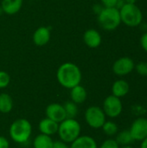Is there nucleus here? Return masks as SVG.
<instances>
[{"mask_svg": "<svg viewBox=\"0 0 147 148\" xmlns=\"http://www.w3.org/2000/svg\"><path fill=\"white\" fill-rule=\"evenodd\" d=\"M84 118L87 124L94 129L101 128L107 121V116L103 109L98 106H91L88 108L85 111Z\"/></svg>", "mask_w": 147, "mask_h": 148, "instance_id": "obj_6", "label": "nucleus"}, {"mask_svg": "<svg viewBox=\"0 0 147 148\" xmlns=\"http://www.w3.org/2000/svg\"><path fill=\"white\" fill-rule=\"evenodd\" d=\"M120 15L121 23L130 28L138 27L143 23V13L136 3H126L120 9Z\"/></svg>", "mask_w": 147, "mask_h": 148, "instance_id": "obj_5", "label": "nucleus"}, {"mask_svg": "<svg viewBox=\"0 0 147 148\" xmlns=\"http://www.w3.org/2000/svg\"><path fill=\"white\" fill-rule=\"evenodd\" d=\"M63 107H64V109H65V113H66L67 118L75 119V116L78 114V107H77V104H75L72 101H67L63 105Z\"/></svg>", "mask_w": 147, "mask_h": 148, "instance_id": "obj_22", "label": "nucleus"}, {"mask_svg": "<svg viewBox=\"0 0 147 148\" xmlns=\"http://www.w3.org/2000/svg\"><path fill=\"white\" fill-rule=\"evenodd\" d=\"M129 91L130 85L126 80H117L112 85V95L118 98H122L126 96L129 93Z\"/></svg>", "mask_w": 147, "mask_h": 148, "instance_id": "obj_16", "label": "nucleus"}, {"mask_svg": "<svg viewBox=\"0 0 147 148\" xmlns=\"http://www.w3.org/2000/svg\"><path fill=\"white\" fill-rule=\"evenodd\" d=\"M137 73L144 77L147 76V62H139L135 65L134 68Z\"/></svg>", "mask_w": 147, "mask_h": 148, "instance_id": "obj_24", "label": "nucleus"}, {"mask_svg": "<svg viewBox=\"0 0 147 148\" xmlns=\"http://www.w3.org/2000/svg\"><path fill=\"white\" fill-rule=\"evenodd\" d=\"M135 63L133 60L128 56H123L117 59L112 67L113 72L118 76H125L133 71Z\"/></svg>", "mask_w": 147, "mask_h": 148, "instance_id": "obj_8", "label": "nucleus"}, {"mask_svg": "<svg viewBox=\"0 0 147 148\" xmlns=\"http://www.w3.org/2000/svg\"><path fill=\"white\" fill-rule=\"evenodd\" d=\"M52 148H69V146L68 145V143H65L60 140L54 141Z\"/></svg>", "mask_w": 147, "mask_h": 148, "instance_id": "obj_28", "label": "nucleus"}, {"mask_svg": "<svg viewBox=\"0 0 147 148\" xmlns=\"http://www.w3.org/2000/svg\"><path fill=\"white\" fill-rule=\"evenodd\" d=\"M45 114L47 118L57 123L62 122L67 118L64 107L60 103H51L48 105L45 109Z\"/></svg>", "mask_w": 147, "mask_h": 148, "instance_id": "obj_10", "label": "nucleus"}, {"mask_svg": "<svg viewBox=\"0 0 147 148\" xmlns=\"http://www.w3.org/2000/svg\"><path fill=\"white\" fill-rule=\"evenodd\" d=\"M115 140L120 145V147H121V146L131 145L133 141V139L129 130H124L116 134Z\"/></svg>", "mask_w": 147, "mask_h": 148, "instance_id": "obj_20", "label": "nucleus"}, {"mask_svg": "<svg viewBox=\"0 0 147 148\" xmlns=\"http://www.w3.org/2000/svg\"><path fill=\"white\" fill-rule=\"evenodd\" d=\"M101 128H102L104 134L109 137L115 136L119 131V127H118L117 124L111 121H106L105 123L103 124V126L101 127Z\"/></svg>", "mask_w": 147, "mask_h": 148, "instance_id": "obj_21", "label": "nucleus"}, {"mask_svg": "<svg viewBox=\"0 0 147 148\" xmlns=\"http://www.w3.org/2000/svg\"><path fill=\"white\" fill-rule=\"evenodd\" d=\"M103 8H104V7H103L101 4H96V5L94 6V12L98 15V14L101 11V10H102Z\"/></svg>", "mask_w": 147, "mask_h": 148, "instance_id": "obj_30", "label": "nucleus"}, {"mask_svg": "<svg viewBox=\"0 0 147 148\" xmlns=\"http://www.w3.org/2000/svg\"><path fill=\"white\" fill-rule=\"evenodd\" d=\"M99 148H120V145L117 143L115 139H107L102 142Z\"/></svg>", "mask_w": 147, "mask_h": 148, "instance_id": "obj_25", "label": "nucleus"}, {"mask_svg": "<svg viewBox=\"0 0 147 148\" xmlns=\"http://www.w3.org/2000/svg\"><path fill=\"white\" fill-rule=\"evenodd\" d=\"M0 148H10L9 140L3 136H0Z\"/></svg>", "mask_w": 147, "mask_h": 148, "instance_id": "obj_29", "label": "nucleus"}, {"mask_svg": "<svg viewBox=\"0 0 147 148\" xmlns=\"http://www.w3.org/2000/svg\"><path fill=\"white\" fill-rule=\"evenodd\" d=\"M97 20L103 29L107 31L115 30L121 23L120 10L115 7H104L97 15Z\"/></svg>", "mask_w": 147, "mask_h": 148, "instance_id": "obj_4", "label": "nucleus"}, {"mask_svg": "<svg viewBox=\"0 0 147 148\" xmlns=\"http://www.w3.org/2000/svg\"><path fill=\"white\" fill-rule=\"evenodd\" d=\"M32 134V126L27 119L20 118L14 121L9 128L10 139L17 144L26 143Z\"/></svg>", "mask_w": 147, "mask_h": 148, "instance_id": "obj_2", "label": "nucleus"}, {"mask_svg": "<svg viewBox=\"0 0 147 148\" xmlns=\"http://www.w3.org/2000/svg\"><path fill=\"white\" fill-rule=\"evenodd\" d=\"M83 42L90 49L98 48L102 42L101 33L94 29H88L83 34Z\"/></svg>", "mask_w": 147, "mask_h": 148, "instance_id": "obj_11", "label": "nucleus"}, {"mask_svg": "<svg viewBox=\"0 0 147 148\" xmlns=\"http://www.w3.org/2000/svg\"><path fill=\"white\" fill-rule=\"evenodd\" d=\"M58 126H59V123L46 117L40 121V122L38 124V128H39V131L41 132V134L51 136V135L57 134Z\"/></svg>", "mask_w": 147, "mask_h": 148, "instance_id": "obj_13", "label": "nucleus"}, {"mask_svg": "<svg viewBox=\"0 0 147 148\" xmlns=\"http://www.w3.org/2000/svg\"><path fill=\"white\" fill-rule=\"evenodd\" d=\"M14 106L12 97L6 93L0 94V113L8 114L10 113Z\"/></svg>", "mask_w": 147, "mask_h": 148, "instance_id": "obj_19", "label": "nucleus"}, {"mask_svg": "<svg viewBox=\"0 0 147 148\" xmlns=\"http://www.w3.org/2000/svg\"><path fill=\"white\" fill-rule=\"evenodd\" d=\"M54 140L51 136L45 135L42 134H38L33 140L34 148H52Z\"/></svg>", "mask_w": 147, "mask_h": 148, "instance_id": "obj_18", "label": "nucleus"}, {"mask_svg": "<svg viewBox=\"0 0 147 148\" xmlns=\"http://www.w3.org/2000/svg\"><path fill=\"white\" fill-rule=\"evenodd\" d=\"M126 3H129V4H135L137 0H125Z\"/></svg>", "mask_w": 147, "mask_h": 148, "instance_id": "obj_32", "label": "nucleus"}, {"mask_svg": "<svg viewBox=\"0 0 147 148\" xmlns=\"http://www.w3.org/2000/svg\"><path fill=\"white\" fill-rule=\"evenodd\" d=\"M139 42H140L141 48H142L146 52H147V31L146 32H145V33L141 36L140 40H139Z\"/></svg>", "mask_w": 147, "mask_h": 148, "instance_id": "obj_27", "label": "nucleus"}, {"mask_svg": "<svg viewBox=\"0 0 147 148\" xmlns=\"http://www.w3.org/2000/svg\"><path fill=\"white\" fill-rule=\"evenodd\" d=\"M69 148H98L96 140L88 135H80L74 140Z\"/></svg>", "mask_w": 147, "mask_h": 148, "instance_id": "obj_15", "label": "nucleus"}, {"mask_svg": "<svg viewBox=\"0 0 147 148\" xmlns=\"http://www.w3.org/2000/svg\"><path fill=\"white\" fill-rule=\"evenodd\" d=\"M10 82V75L3 70H0V89L7 88Z\"/></svg>", "mask_w": 147, "mask_h": 148, "instance_id": "obj_23", "label": "nucleus"}, {"mask_svg": "<svg viewBox=\"0 0 147 148\" xmlns=\"http://www.w3.org/2000/svg\"><path fill=\"white\" fill-rule=\"evenodd\" d=\"M140 148H147V137L141 141Z\"/></svg>", "mask_w": 147, "mask_h": 148, "instance_id": "obj_31", "label": "nucleus"}, {"mask_svg": "<svg viewBox=\"0 0 147 148\" xmlns=\"http://www.w3.org/2000/svg\"><path fill=\"white\" fill-rule=\"evenodd\" d=\"M120 148H133L131 145H128V146H121L120 147Z\"/></svg>", "mask_w": 147, "mask_h": 148, "instance_id": "obj_33", "label": "nucleus"}, {"mask_svg": "<svg viewBox=\"0 0 147 148\" xmlns=\"http://www.w3.org/2000/svg\"><path fill=\"white\" fill-rule=\"evenodd\" d=\"M88 96V93L86 88L81 86V84L72 88L70 89V98L73 102L75 104H81L83 103Z\"/></svg>", "mask_w": 147, "mask_h": 148, "instance_id": "obj_17", "label": "nucleus"}, {"mask_svg": "<svg viewBox=\"0 0 147 148\" xmlns=\"http://www.w3.org/2000/svg\"><path fill=\"white\" fill-rule=\"evenodd\" d=\"M102 109L106 116L109 118H117L119 117L123 111V105L120 98H118L113 95H108L103 101Z\"/></svg>", "mask_w": 147, "mask_h": 148, "instance_id": "obj_7", "label": "nucleus"}, {"mask_svg": "<svg viewBox=\"0 0 147 148\" xmlns=\"http://www.w3.org/2000/svg\"><path fill=\"white\" fill-rule=\"evenodd\" d=\"M81 124L75 119L66 118L59 123L57 134L62 141L71 144L81 135Z\"/></svg>", "mask_w": 147, "mask_h": 148, "instance_id": "obj_3", "label": "nucleus"}, {"mask_svg": "<svg viewBox=\"0 0 147 148\" xmlns=\"http://www.w3.org/2000/svg\"><path fill=\"white\" fill-rule=\"evenodd\" d=\"M23 0H2L1 8L3 13L12 16L20 11L23 6Z\"/></svg>", "mask_w": 147, "mask_h": 148, "instance_id": "obj_14", "label": "nucleus"}, {"mask_svg": "<svg viewBox=\"0 0 147 148\" xmlns=\"http://www.w3.org/2000/svg\"><path fill=\"white\" fill-rule=\"evenodd\" d=\"M133 140L142 141L147 137V119L144 117L137 118L133 121L129 129Z\"/></svg>", "mask_w": 147, "mask_h": 148, "instance_id": "obj_9", "label": "nucleus"}, {"mask_svg": "<svg viewBox=\"0 0 147 148\" xmlns=\"http://www.w3.org/2000/svg\"><path fill=\"white\" fill-rule=\"evenodd\" d=\"M101 5L105 8H111V7H115L118 0H101Z\"/></svg>", "mask_w": 147, "mask_h": 148, "instance_id": "obj_26", "label": "nucleus"}, {"mask_svg": "<svg viewBox=\"0 0 147 148\" xmlns=\"http://www.w3.org/2000/svg\"><path fill=\"white\" fill-rule=\"evenodd\" d=\"M32 40L35 45L42 47L49 43L50 40V30L46 26L38 27L33 33Z\"/></svg>", "mask_w": 147, "mask_h": 148, "instance_id": "obj_12", "label": "nucleus"}, {"mask_svg": "<svg viewBox=\"0 0 147 148\" xmlns=\"http://www.w3.org/2000/svg\"><path fill=\"white\" fill-rule=\"evenodd\" d=\"M56 79L59 84L68 89L81 84L82 74L80 68L74 62H64L56 71Z\"/></svg>", "mask_w": 147, "mask_h": 148, "instance_id": "obj_1", "label": "nucleus"}, {"mask_svg": "<svg viewBox=\"0 0 147 148\" xmlns=\"http://www.w3.org/2000/svg\"><path fill=\"white\" fill-rule=\"evenodd\" d=\"M3 13V10H2V8H1V6H0V15Z\"/></svg>", "mask_w": 147, "mask_h": 148, "instance_id": "obj_34", "label": "nucleus"}]
</instances>
